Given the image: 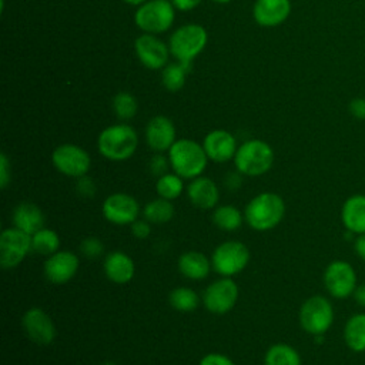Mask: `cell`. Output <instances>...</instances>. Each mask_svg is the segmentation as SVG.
Listing matches in <instances>:
<instances>
[{
    "instance_id": "cell-1",
    "label": "cell",
    "mask_w": 365,
    "mask_h": 365,
    "mask_svg": "<svg viewBox=\"0 0 365 365\" xmlns=\"http://www.w3.org/2000/svg\"><path fill=\"white\" fill-rule=\"evenodd\" d=\"M285 215V202L275 192H261L245 207L244 217L248 225L257 231L277 227Z\"/></svg>"
},
{
    "instance_id": "cell-2",
    "label": "cell",
    "mask_w": 365,
    "mask_h": 365,
    "mask_svg": "<svg viewBox=\"0 0 365 365\" xmlns=\"http://www.w3.org/2000/svg\"><path fill=\"white\" fill-rule=\"evenodd\" d=\"M170 164L181 178H195L202 174L207 167V153L202 145L194 140H177L168 150Z\"/></svg>"
},
{
    "instance_id": "cell-3",
    "label": "cell",
    "mask_w": 365,
    "mask_h": 365,
    "mask_svg": "<svg viewBox=\"0 0 365 365\" xmlns=\"http://www.w3.org/2000/svg\"><path fill=\"white\" fill-rule=\"evenodd\" d=\"M138 145L135 130L127 124H114L104 128L97 140L98 151L103 157L113 161L130 158Z\"/></svg>"
},
{
    "instance_id": "cell-4",
    "label": "cell",
    "mask_w": 365,
    "mask_h": 365,
    "mask_svg": "<svg viewBox=\"0 0 365 365\" xmlns=\"http://www.w3.org/2000/svg\"><path fill=\"white\" fill-rule=\"evenodd\" d=\"M234 163L237 170L244 175H262L274 163V151L271 145L262 140H248L237 148Z\"/></svg>"
},
{
    "instance_id": "cell-5",
    "label": "cell",
    "mask_w": 365,
    "mask_h": 365,
    "mask_svg": "<svg viewBox=\"0 0 365 365\" xmlns=\"http://www.w3.org/2000/svg\"><path fill=\"white\" fill-rule=\"evenodd\" d=\"M207 31L200 24H184L178 27L170 37V51L182 64H191L207 44Z\"/></svg>"
},
{
    "instance_id": "cell-6",
    "label": "cell",
    "mask_w": 365,
    "mask_h": 365,
    "mask_svg": "<svg viewBox=\"0 0 365 365\" xmlns=\"http://www.w3.org/2000/svg\"><path fill=\"white\" fill-rule=\"evenodd\" d=\"M174 10L175 7L168 0H147L137 9L134 21L145 33H163L171 27Z\"/></svg>"
},
{
    "instance_id": "cell-7",
    "label": "cell",
    "mask_w": 365,
    "mask_h": 365,
    "mask_svg": "<svg viewBox=\"0 0 365 365\" xmlns=\"http://www.w3.org/2000/svg\"><path fill=\"white\" fill-rule=\"evenodd\" d=\"M334 321V308L331 302L321 295L308 298L299 309V324L301 327L312 334L322 335L327 332Z\"/></svg>"
},
{
    "instance_id": "cell-8",
    "label": "cell",
    "mask_w": 365,
    "mask_h": 365,
    "mask_svg": "<svg viewBox=\"0 0 365 365\" xmlns=\"http://www.w3.org/2000/svg\"><path fill=\"white\" fill-rule=\"evenodd\" d=\"M250 261V250L240 241H225L220 244L211 257L214 271L224 277L241 272Z\"/></svg>"
},
{
    "instance_id": "cell-9",
    "label": "cell",
    "mask_w": 365,
    "mask_h": 365,
    "mask_svg": "<svg viewBox=\"0 0 365 365\" xmlns=\"http://www.w3.org/2000/svg\"><path fill=\"white\" fill-rule=\"evenodd\" d=\"M31 251V235L17 227L6 228L0 235V264L4 269L17 267Z\"/></svg>"
},
{
    "instance_id": "cell-10",
    "label": "cell",
    "mask_w": 365,
    "mask_h": 365,
    "mask_svg": "<svg viewBox=\"0 0 365 365\" xmlns=\"http://www.w3.org/2000/svg\"><path fill=\"white\" fill-rule=\"evenodd\" d=\"M53 165L64 175L80 178L87 174L91 165L88 153L76 144H61L51 154Z\"/></svg>"
},
{
    "instance_id": "cell-11",
    "label": "cell",
    "mask_w": 365,
    "mask_h": 365,
    "mask_svg": "<svg viewBox=\"0 0 365 365\" xmlns=\"http://www.w3.org/2000/svg\"><path fill=\"white\" fill-rule=\"evenodd\" d=\"M238 299V285L230 279V277H224L221 279L214 281L207 287L202 294L204 307L217 315H222L232 309Z\"/></svg>"
},
{
    "instance_id": "cell-12",
    "label": "cell",
    "mask_w": 365,
    "mask_h": 365,
    "mask_svg": "<svg viewBox=\"0 0 365 365\" xmlns=\"http://www.w3.org/2000/svg\"><path fill=\"white\" fill-rule=\"evenodd\" d=\"M324 284L335 298H346L356 288V274L346 261H332L324 272Z\"/></svg>"
},
{
    "instance_id": "cell-13",
    "label": "cell",
    "mask_w": 365,
    "mask_h": 365,
    "mask_svg": "<svg viewBox=\"0 0 365 365\" xmlns=\"http://www.w3.org/2000/svg\"><path fill=\"white\" fill-rule=\"evenodd\" d=\"M103 214L107 221L115 225H127L137 220L140 214V205L133 195L125 192H115L104 200Z\"/></svg>"
},
{
    "instance_id": "cell-14",
    "label": "cell",
    "mask_w": 365,
    "mask_h": 365,
    "mask_svg": "<svg viewBox=\"0 0 365 365\" xmlns=\"http://www.w3.org/2000/svg\"><path fill=\"white\" fill-rule=\"evenodd\" d=\"M26 335L38 345H48L56 338V327L48 314L41 308H30L21 319Z\"/></svg>"
},
{
    "instance_id": "cell-15",
    "label": "cell",
    "mask_w": 365,
    "mask_h": 365,
    "mask_svg": "<svg viewBox=\"0 0 365 365\" xmlns=\"http://www.w3.org/2000/svg\"><path fill=\"white\" fill-rule=\"evenodd\" d=\"M134 48L138 60L143 66L151 70H158L167 66L170 47H167L160 38L147 33L137 37Z\"/></svg>"
},
{
    "instance_id": "cell-16",
    "label": "cell",
    "mask_w": 365,
    "mask_h": 365,
    "mask_svg": "<svg viewBox=\"0 0 365 365\" xmlns=\"http://www.w3.org/2000/svg\"><path fill=\"white\" fill-rule=\"evenodd\" d=\"M78 257L71 251H57L44 262V275L53 284L68 282L78 269Z\"/></svg>"
},
{
    "instance_id": "cell-17",
    "label": "cell",
    "mask_w": 365,
    "mask_h": 365,
    "mask_svg": "<svg viewBox=\"0 0 365 365\" xmlns=\"http://www.w3.org/2000/svg\"><path fill=\"white\" fill-rule=\"evenodd\" d=\"M145 140L154 151L161 153L170 150L175 143V127L173 121L165 115L153 117L145 128Z\"/></svg>"
},
{
    "instance_id": "cell-18",
    "label": "cell",
    "mask_w": 365,
    "mask_h": 365,
    "mask_svg": "<svg viewBox=\"0 0 365 365\" xmlns=\"http://www.w3.org/2000/svg\"><path fill=\"white\" fill-rule=\"evenodd\" d=\"M207 157L215 163H225L234 158L237 153V141L234 135L225 130H214L208 133L202 141Z\"/></svg>"
},
{
    "instance_id": "cell-19",
    "label": "cell",
    "mask_w": 365,
    "mask_h": 365,
    "mask_svg": "<svg viewBox=\"0 0 365 365\" xmlns=\"http://www.w3.org/2000/svg\"><path fill=\"white\" fill-rule=\"evenodd\" d=\"M289 13V0H257L252 10L255 21L264 27L279 26L288 19Z\"/></svg>"
},
{
    "instance_id": "cell-20",
    "label": "cell",
    "mask_w": 365,
    "mask_h": 365,
    "mask_svg": "<svg viewBox=\"0 0 365 365\" xmlns=\"http://www.w3.org/2000/svg\"><path fill=\"white\" fill-rule=\"evenodd\" d=\"M104 272L111 282L127 284L134 277L135 265L128 254L114 251L104 258Z\"/></svg>"
},
{
    "instance_id": "cell-21",
    "label": "cell",
    "mask_w": 365,
    "mask_h": 365,
    "mask_svg": "<svg viewBox=\"0 0 365 365\" xmlns=\"http://www.w3.org/2000/svg\"><path fill=\"white\" fill-rule=\"evenodd\" d=\"M190 201L201 210H210L214 208L218 202V188L215 182L207 177H195L188 185L187 190Z\"/></svg>"
},
{
    "instance_id": "cell-22",
    "label": "cell",
    "mask_w": 365,
    "mask_h": 365,
    "mask_svg": "<svg viewBox=\"0 0 365 365\" xmlns=\"http://www.w3.org/2000/svg\"><path fill=\"white\" fill-rule=\"evenodd\" d=\"M342 224L349 232H365V195L356 194L345 200L341 210Z\"/></svg>"
},
{
    "instance_id": "cell-23",
    "label": "cell",
    "mask_w": 365,
    "mask_h": 365,
    "mask_svg": "<svg viewBox=\"0 0 365 365\" xmlns=\"http://www.w3.org/2000/svg\"><path fill=\"white\" fill-rule=\"evenodd\" d=\"M14 227L33 235L44 225L43 211L33 202H20L13 211Z\"/></svg>"
},
{
    "instance_id": "cell-24",
    "label": "cell",
    "mask_w": 365,
    "mask_h": 365,
    "mask_svg": "<svg viewBox=\"0 0 365 365\" xmlns=\"http://www.w3.org/2000/svg\"><path fill=\"white\" fill-rule=\"evenodd\" d=\"M211 267L212 265L208 261V258L198 251L184 252L178 258V269L188 279H194V281L204 279L208 275Z\"/></svg>"
},
{
    "instance_id": "cell-25",
    "label": "cell",
    "mask_w": 365,
    "mask_h": 365,
    "mask_svg": "<svg viewBox=\"0 0 365 365\" xmlns=\"http://www.w3.org/2000/svg\"><path fill=\"white\" fill-rule=\"evenodd\" d=\"M344 339L354 352L365 351V314H355L346 321Z\"/></svg>"
},
{
    "instance_id": "cell-26",
    "label": "cell",
    "mask_w": 365,
    "mask_h": 365,
    "mask_svg": "<svg viewBox=\"0 0 365 365\" xmlns=\"http://www.w3.org/2000/svg\"><path fill=\"white\" fill-rule=\"evenodd\" d=\"M265 365H301V356L294 346L275 344L265 354Z\"/></svg>"
},
{
    "instance_id": "cell-27",
    "label": "cell",
    "mask_w": 365,
    "mask_h": 365,
    "mask_svg": "<svg viewBox=\"0 0 365 365\" xmlns=\"http://www.w3.org/2000/svg\"><path fill=\"white\" fill-rule=\"evenodd\" d=\"M143 215L151 224H165L174 215V205L171 204L170 200L160 197L145 204L143 210Z\"/></svg>"
},
{
    "instance_id": "cell-28",
    "label": "cell",
    "mask_w": 365,
    "mask_h": 365,
    "mask_svg": "<svg viewBox=\"0 0 365 365\" xmlns=\"http://www.w3.org/2000/svg\"><path fill=\"white\" fill-rule=\"evenodd\" d=\"M60 247V238L54 230L41 228L31 235V251L41 255H51L57 252Z\"/></svg>"
},
{
    "instance_id": "cell-29",
    "label": "cell",
    "mask_w": 365,
    "mask_h": 365,
    "mask_svg": "<svg viewBox=\"0 0 365 365\" xmlns=\"http://www.w3.org/2000/svg\"><path fill=\"white\" fill-rule=\"evenodd\" d=\"M212 221L224 231H234L241 227L242 215L234 205H221L214 210Z\"/></svg>"
},
{
    "instance_id": "cell-30",
    "label": "cell",
    "mask_w": 365,
    "mask_h": 365,
    "mask_svg": "<svg viewBox=\"0 0 365 365\" xmlns=\"http://www.w3.org/2000/svg\"><path fill=\"white\" fill-rule=\"evenodd\" d=\"M187 71H188V66H185V64L180 63V61L167 64L163 68V74H161L164 87L168 91H171V93L178 91L184 86V83H185Z\"/></svg>"
},
{
    "instance_id": "cell-31",
    "label": "cell",
    "mask_w": 365,
    "mask_h": 365,
    "mask_svg": "<svg viewBox=\"0 0 365 365\" xmlns=\"http://www.w3.org/2000/svg\"><path fill=\"white\" fill-rule=\"evenodd\" d=\"M200 298L198 295L194 292V289L188 288V287H178L175 289L171 291L170 294V304L182 312H188L192 311L198 307Z\"/></svg>"
},
{
    "instance_id": "cell-32",
    "label": "cell",
    "mask_w": 365,
    "mask_h": 365,
    "mask_svg": "<svg viewBox=\"0 0 365 365\" xmlns=\"http://www.w3.org/2000/svg\"><path fill=\"white\" fill-rule=\"evenodd\" d=\"M155 190L161 198L175 200L182 192V178L177 174H164L158 177Z\"/></svg>"
},
{
    "instance_id": "cell-33",
    "label": "cell",
    "mask_w": 365,
    "mask_h": 365,
    "mask_svg": "<svg viewBox=\"0 0 365 365\" xmlns=\"http://www.w3.org/2000/svg\"><path fill=\"white\" fill-rule=\"evenodd\" d=\"M113 108L118 118L130 120L137 113V100L127 91H120L113 98Z\"/></svg>"
},
{
    "instance_id": "cell-34",
    "label": "cell",
    "mask_w": 365,
    "mask_h": 365,
    "mask_svg": "<svg viewBox=\"0 0 365 365\" xmlns=\"http://www.w3.org/2000/svg\"><path fill=\"white\" fill-rule=\"evenodd\" d=\"M80 250H81L84 257L96 259L103 254L104 245L97 237H87V238L83 240V242L80 245Z\"/></svg>"
},
{
    "instance_id": "cell-35",
    "label": "cell",
    "mask_w": 365,
    "mask_h": 365,
    "mask_svg": "<svg viewBox=\"0 0 365 365\" xmlns=\"http://www.w3.org/2000/svg\"><path fill=\"white\" fill-rule=\"evenodd\" d=\"M198 365H235V364L227 355L212 352V354H208V355L202 356Z\"/></svg>"
},
{
    "instance_id": "cell-36",
    "label": "cell",
    "mask_w": 365,
    "mask_h": 365,
    "mask_svg": "<svg viewBox=\"0 0 365 365\" xmlns=\"http://www.w3.org/2000/svg\"><path fill=\"white\" fill-rule=\"evenodd\" d=\"M348 110L356 120H365V97H355L349 101Z\"/></svg>"
},
{
    "instance_id": "cell-37",
    "label": "cell",
    "mask_w": 365,
    "mask_h": 365,
    "mask_svg": "<svg viewBox=\"0 0 365 365\" xmlns=\"http://www.w3.org/2000/svg\"><path fill=\"white\" fill-rule=\"evenodd\" d=\"M11 180V171H10V163L4 153L0 154V185L4 190L7 184Z\"/></svg>"
},
{
    "instance_id": "cell-38",
    "label": "cell",
    "mask_w": 365,
    "mask_h": 365,
    "mask_svg": "<svg viewBox=\"0 0 365 365\" xmlns=\"http://www.w3.org/2000/svg\"><path fill=\"white\" fill-rule=\"evenodd\" d=\"M150 231H151V227L147 220H135L131 224V232L135 238H140V240L147 238L150 235Z\"/></svg>"
},
{
    "instance_id": "cell-39",
    "label": "cell",
    "mask_w": 365,
    "mask_h": 365,
    "mask_svg": "<svg viewBox=\"0 0 365 365\" xmlns=\"http://www.w3.org/2000/svg\"><path fill=\"white\" fill-rule=\"evenodd\" d=\"M167 161H165V158L160 154V155H155L153 160H151V163H150V167H151V171L154 173V174H157V175H164L165 174V170H167Z\"/></svg>"
},
{
    "instance_id": "cell-40",
    "label": "cell",
    "mask_w": 365,
    "mask_h": 365,
    "mask_svg": "<svg viewBox=\"0 0 365 365\" xmlns=\"http://www.w3.org/2000/svg\"><path fill=\"white\" fill-rule=\"evenodd\" d=\"M77 188H78L80 194H83V195H93L94 194V184L90 178H86V175L78 178Z\"/></svg>"
},
{
    "instance_id": "cell-41",
    "label": "cell",
    "mask_w": 365,
    "mask_h": 365,
    "mask_svg": "<svg viewBox=\"0 0 365 365\" xmlns=\"http://www.w3.org/2000/svg\"><path fill=\"white\" fill-rule=\"evenodd\" d=\"M173 3V6L177 9V10H181V11H188V10H192L194 7H197L201 0H170Z\"/></svg>"
},
{
    "instance_id": "cell-42",
    "label": "cell",
    "mask_w": 365,
    "mask_h": 365,
    "mask_svg": "<svg viewBox=\"0 0 365 365\" xmlns=\"http://www.w3.org/2000/svg\"><path fill=\"white\" fill-rule=\"evenodd\" d=\"M354 250L359 258L365 261V232L359 234L354 242Z\"/></svg>"
},
{
    "instance_id": "cell-43",
    "label": "cell",
    "mask_w": 365,
    "mask_h": 365,
    "mask_svg": "<svg viewBox=\"0 0 365 365\" xmlns=\"http://www.w3.org/2000/svg\"><path fill=\"white\" fill-rule=\"evenodd\" d=\"M354 298H355L356 304H359L361 307H365V284H361L359 287L355 288Z\"/></svg>"
},
{
    "instance_id": "cell-44",
    "label": "cell",
    "mask_w": 365,
    "mask_h": 365,
    "mask_svg": "<svg viewBox=\"0 0 365 365\" xmlns=\"http://www.w3.org/2000/svg\"><path fill=\"white\" fill-rule=\"evenodd\" d=\"M125 3H128V4H133V6H141L143 3H145L147 0H124Z\"/></svg>"
},
{
    "instance_id": "cell-45",
    "label": "cell",
    "mask_w": 365,
    "mask_h": 365,
    "mask_svg": "<svg viewBox=\"0 0 365 365\" xmlns=\"http://www.w3.org/2000/svg\"><path fill=\"white\" fill-rule=\"evenodd\" d=\"M212 1H215V3H228L231 0H212Z\"/></svg>"
},
{
    "instance_id": "cell-46",
    "label": "cell",
    "mask_w": 365,
    "mask_h": 365,
    "mask_svg": "<svg viewBox=\"0 0 365 365\" xmlns=\"http://www.w3.org/2000/svg\"><path fill=\"white\" fill-rule=\"evenodd\" d=\"M104 365H115V364H113V362H106Z\"/></svg>"
}]
</instances>
